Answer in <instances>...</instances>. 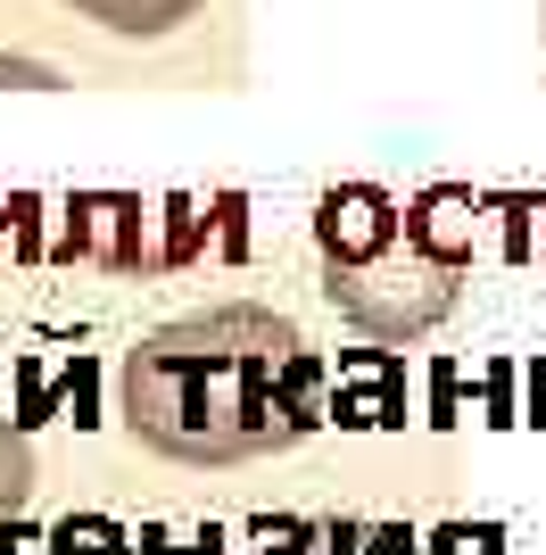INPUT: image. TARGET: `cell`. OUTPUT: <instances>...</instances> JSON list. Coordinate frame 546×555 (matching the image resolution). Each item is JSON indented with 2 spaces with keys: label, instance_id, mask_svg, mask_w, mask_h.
<instances>
[{
  "label": "cell",
  "instance_id": "obj_1",
  "mask_svg": "<svg viewBox=\"0 0 546 555\" xmlns=\"http://www.w3.org/2000/svg\"><path fill=\"white\" fill-rule=\"evenodd\" d=\"M323 365L273 307H207L158 324L116 365V415L174 464H249L315 431Z\"/></svg>",
  "mask_w": 546,
  "mask_h": 555
},
{
  "label": "cell",
  "instance_id": "obj_2",
  "mask_svg": "<svg viewBox=\"0 0 546 555\" xmlns=\"http://www.w3.org/2000/svg\"><path fill=\"white\" fill-rule=\"evenodd\" d=\"M323 241V291L348 324H364L373 340H414L455 307V266H439L414 241L406 208L373 183H340L315 208Z\"/></svg>",
  "mask_w": 546,
  "mask_h": 555
},
{
  "label": "cell",
  "instance_id": "obj_3",
  "mask_svg": "<svg viewBox=\"0 0 546 555\" xmlns=\"http://www.w3.org/2000/svg\"><path fill=\"white\" fill-rule=\"evenodd\" d=\"M83 17H100L108 34H133V42H150V34H174L199 0H75Z\"/></svg>",
  "mask_w": 546,
  "mask_h": 555
},
{
  "label": "cell",
  "instance_id": "obj_4",
  "mask_svg": "<svg viewBox=\"0 0 546 555\" xmlns=\"http://www.w3.org/2000/svg\"><path fill=\"white\" fill-rule=\"evenodd\" d=\"M25 498H34V448L0 423V522H17L25 514Z\"/></svg>",
  "mask_w": 546,
  "mask_h": 555
},
{
  "label": "cell",
  "instance_id": "obj_5",
  "mask_svg": "<svg viewBox=\"0 0 546 555\" xmlns=\"http://www.w3.org/2000/svg\"><path fill=\"white\" fill-rule=\"evenodd\" d=\"M42 555H125V531H116V522H100V514H75V522H58V531H50Z\"/></svg>",
  "mask_w": 546,
  "mask_h": 555
},
{
  "label": "cell",
  "instance_id": "obj_6",
  "mask_svg": "<svg viewBox=\"0 0 546 555\" xmlns=\"http://www.w3.org/2000/svg\"><path fill=\"white\" fill-rule=\"evenodd\" d=\"M332 555H414V547H406V531H356L348 522V531H332Z\"/></svg>",
  "mask_w": 546,
  "mask_h": 555
},
{
  "label": "cell",
  "instance_id": "obj_7",
  "mask_svg": "<svg viewBox=\"0 0 546 555\" xmlns=\"http://www.w3.org/2000/svg\"><path fill=\"white\" fill-rule=\"evenodd\" d=\"M0 83H25V92H50V83H58V67H42V59H0Z\"/></svg>",
  "mask_w": 546,
  "mask_h": 555
}]
</instances>
